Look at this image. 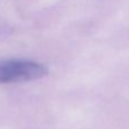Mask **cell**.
Segmentation results:
<instances>
[{
  "instance_id": "6da1fadb",
  "label": "cell",
  "mask_w": 129,
  "mask_h": 129,
  "mask_svg": "<svg viewBox=\"0 0 129 129\" xmlns=\"http://www.w3.org/2000/svg\"><path fill=\"white\" fill-rule=\"evenodd\" d=\"M47 74L44 65L32 61L10 59L0 62V82H20L40 79Z\"/></svg>"
}]
</instances>
